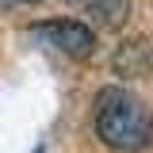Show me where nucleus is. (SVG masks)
Listing matches in <instances>:
<instances>
[{
    "mask_svg": "<svg viewBox=\"0 0 153 153\" xmlns=\"http://www.w3.org/2000/svg\"><path fill=\"white\" fill-rule=\"evenodd\" d=\"M73 8H80L84 16L100 19L103 27H123L126 12H130V0H69Z\"/></svg>",
    "mask_w": 153,
    "mask_h": 153,
    "instance_id": "obj_4",
    "label": "nucleus"
},
{
    "mask_svg": "<svg viewBox=\"0 0 153 153\" xmlns=\"http://www.w3.org/2000/svg\"><path fill=\"white\" fill-rule=\"evenodd\" d=\"M115 69H119V76H146V73H153V42L149 38L126 42L115 54Z\"/></svg>",
    "mask_w": 153,
    "mask_h": 153,
    "instance_id": "obj_3",
    "label": "nucleus"
},
{
    "mask_svg": "<svg viewBox=\"0 0 153 153\" xmlns=\"http://www.w3.org/2000/svg\"><path fill=\"white\" fill-rule=\"evenodd\" d=\"M31 38L46 50H57L65 57H88L96 50V31L80 19H50L31 27Z\"/></svg>",
    "mask_w": 153,
    "mask_h": 153,
    "instance_id": "obj_2",
    "label": "nucleus"
},
{
    "mask_svg": "<svg viewBox=\"0 0 153 153\" xmlns=\"http://www.w3.org/2000/svg\"><path fill=\"white\" fill-rule=\"evenodd\" d=\"M27 4H42V0H0V8H27Z\"/></svg>",
    "mask_w": 153,
    "mask_h": 153,
    "instance_id": "obj_5",
    "label": "nucleus"
},
{
    "mask_svg": "<svg viewBox=\"0 0 153 153\" xmlns=\"http://www.w3.org/2000/svg\"><path fill=\"white\" fill-rule=\"evenodd\" d=\"M96 134L119 153H142L153 146V115L126 88H103L96 96Z\"/></svg>",
    "mask_w": 153,
    "mask_h": 153,
    "instance_id": "obj_1",
    "label": "nucleus"
}]
</instances>
